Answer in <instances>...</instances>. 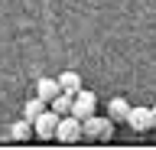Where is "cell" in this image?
Listing matches in <instances>:
<instances>
[{"label":"cell","instance_id":"6da1fadb","mask_svg":"<svg viewBox=\"0 0 156 150\" xmlns=\"http://www.w3.org/2000/svg\"><path fill=\"white\" fill-rule=\"evenodd\" d=\"M55 140H62V144L81 140V118H75L72 111L62 114V118H58V127H55Z\"/></svg>","mask_w":156,"mask_h":150},{"label":"cell","instance_id":"7a4b0ae2","mask_svg":"<svg viewBox=\"0 0 156 150\" xmlns=\"http://www.w3.org/2000/svg\"><path fill=\"white\" fill-rule=\"evenodd\" d=\"M58 118H62V114H55L52 108H46L36 121H33V134H36L39 140H52L55 137V127H58Z\"/></svg>","mask_w":156,"mask_h":150},{"label":"cell","instance_id":"3957f363","mask_svg":"<svg viewBox=\"0 0 156 150\" xmlns=\"http://www.w3.org/2000/svg\"><path fill=\"white\" fill-rule=\"evenodd\" d=\"M94 108H98V95H94V91H88V88H78L75 98H72V114L85 121L88 114H94Z\"/></svg>","mask_w":156,"mask_h":150},{"label":"cell","instance_id":"277c9868","mask_svg":"<svg viewBox=\"0 0 156 150\" xmlns=\"http://www.w3.org/2000/svg\"><path fill=\"white\" fill-rule=\"evenodd\" d=\"M127 124H130L133 130H150V127H153V111H150V108H130Z\"/></svg>","mask_w":156,"mask_h":150},{"label":"cell","instance_id":"5b68a950","mask_svg":"<svg viewBox=\"0 0 156 150\" xmlns=\"http://www.w3.org/2000/svg\"><path fill=\"white\" fill-rule=\"evenodd\" d=\"M104 124H107V118H98V114H88V118L81 121V137H91V140H98V134L104 130Z\"/></svg>","mask_w":156,"mask_h":150},{"label":"cell","instance_id":"8992f818","mask_svg":"<svg viewBox=\"0 0 156 150\" xmlns=\"http://www.w3.org/2000/svg\"><path fill=\"white\" fill-rule=\"evenodd\" d=\"M127 114H130V101L127 98H111V104H107V118L111 121H127Z\"/></svg>","mask_w":156,"mask_h":150},{"label":"cell","instance_id":"52a82bcc","mask_svg":"<svg viewBox=\"0 0 156 150\" xmlns=\"http://www.w3.org/2000/svg\"><path fill=\"white\" fill-rule=\"evenodd\" d=\"M58 91H62V88H58V79H46V75H42V79L36 82V95L42 101H52Z\"/></svg>","mask_w":156,"mask_h":150},{"label":"cell","instance_id":"ba28073f","mask_svg":"<svg viewBox=\"0 0 156 150\" xmlns=\"http://www.w3.org/2000/svg\"><path fill=\"white\" fill-rule=\"evenodd\" d=\"M58 88L62 91H68V95H75L78 88H81V75H78V72H62V75H58Z\"/></svg>","mask_w":156,"mask_h":150},{"label":"cell","instance_id":"9c48e42d","mask_svg":"<svg viewBox=\"0 0 156 150\" xmlns=\"http://www.w3.org/2000/svg\"><path fill=\"white\" fill-rule=\"evenodd\" d=\"M49 108V101H42L39 98V95H33V98L26 101V108H23V118H29V121H36L39 114H42V111Z\"/></svg>","mask_w":156,"mask_h":150},{"label":"cell","instance_id":"30bf717a","mask_svg":"<svg viewBox=\"0 0 156 150\" xmlns=\"http://www.w3.org/2000/svg\"><path fill=\"white\" fill-rule=\"evenodd\" d=\"M72 98H75V95H68V91H58L55 98L49 101V108L55 111V114H68V111H72Z\"/></svg>","mask_w":156,"mask_h":150},{"label":"cell","instance_id":"8fae6325","mask_svg":"<svg viewBox=\"0 0 156 150\" xmlns=\"http://www.w3.org/2000/svg\"><path fill=\"white\" fill-rule=\"evenodd\" d=\"M10 134H13V137H16V140H26L29 134H33V121H29V118L16 121V124H13V127H10Z\"/></svg>","mask_w":156,"mask_h":150},{"label":"cell","instance_id":"7c38bea8","mask_svg":"<svg viewBox=\"0 0 156 150\" xmlns=\"http://www.w3.org/2000/svg\"><path fill=\"white\" fill-rule=\"evenodd\" d=\"M111 137H114V121L107 118V124H104V130L98 134V140H104V144H107V140H111Z\"/></svg>","mask_w":156,"mask_h":150},{"label":"cell","instance_id":"4fadbf2b","mask_svg":"<svg viewBox=\"0 0 156 150\" xmlns=\"http://www.w3.org/2000/svg\"><path fill=\"white\" fill-rule=\"evenodd\" d=\"M150 111H153V127H156V104H153V108H150Z\"/></svg>","mask_w":156,"mask_h":150}]
</instances>
